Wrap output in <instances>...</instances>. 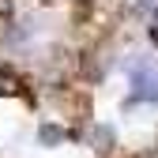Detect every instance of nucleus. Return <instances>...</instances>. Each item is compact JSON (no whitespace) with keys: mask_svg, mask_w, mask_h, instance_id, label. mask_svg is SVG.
<instances>
[{"mask_svg":"<svg viewBox=\"0 0 158 158\" xmlns=\"http://www.w3.org/2000/svg\"><path fill=\"white\" fill-rule=\"evenodd\" d=\"M135 87L147 102H158V75H135Z\"/></svg>","mask_w":158,"mask_h":158,"instance_id":"f257e3e1","label":"nucleus"}]
</instances>
